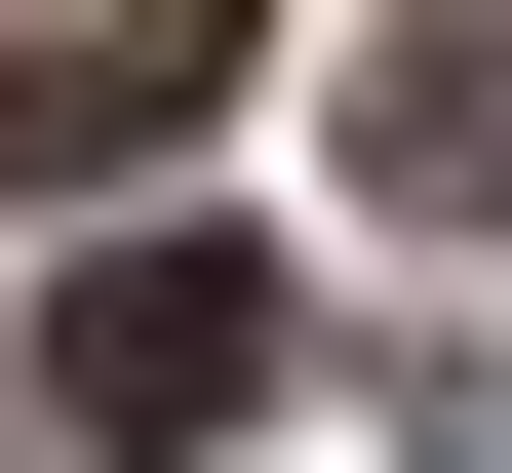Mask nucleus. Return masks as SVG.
<instances>
[{
  "mask_svg": "<svg viewBox=\"0 0 512 473\" xmlns=\"http://www.w3.org/2000/svg\"><path fill=\"white\" fill-rule=\"evenodd\" d=\"M40 395H79V434H237V395H276V276H237V237H119V276L40 316Z\"/></svg>",
  "mask_w": 512,
  "mask_h": 473,
  "instance_id": "1",
  "label": "nucleus"
},
{
  "mask_svg": "<svg viewBox=\"0 0 512 473\" xmlns=\"http://www.w3.org/2000/svg\"><path fill=\"white\" fill-rule=\"evenodd\" d=\"M355 198H394V237L512 198V79H473V40H355Z\"/></svg>",
  "mask_w": 512,
  "mask_h": 473,
  "instance_id": "2",
  "label": "nucleus"
}]
</instances>
